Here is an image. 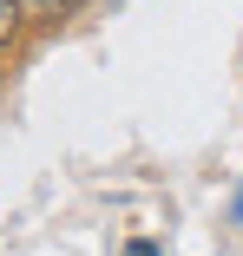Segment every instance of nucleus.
Returning a JSON list of instances; mask_svg holds the SVG:
<instances>
[{
  "mask_svg": "<svg viewBox=\"0 0 243 256\" xmlns=\"http://www.w3.org/2000/svg\"><path fill=\"white\" fill-rule=\"evenodd\" d=\"M20 33V0H0V46Z\"/></svg>",
  "mask_w": 243,
  "mask_h": 256,
  "instance_id": "1",
  "label": "nucleus"
},
{
  "mask_svg": "<svg viewBox=\"0 0 243 256\" xmlns=\"http://www.w3.org/2000/svg\"><path fill=\"white\" fill-rule=\"evenodd\" d=\"M40 7H53V14H60V7H72V0H40Z\"/></svg>",
  "mask_w": 243,
  "mask_h": 256,
  "instance_id": "3",
  "label": "nucleus"
},
{
  "mask_svg": "<svg viewBox=\"0 0 243 256\" xmlns=\"http://www.w3.org/2000/svg\"><path fill=\"white\" fill-rule=\"evenodd\" d=\"M125 256H158V243H132V250H125Z\"/></svg>",
  "mask_w": 243,
  "mask_h": 256,
  "instance_id": "2",
  "label": "nucleus"
}]
</instances>
